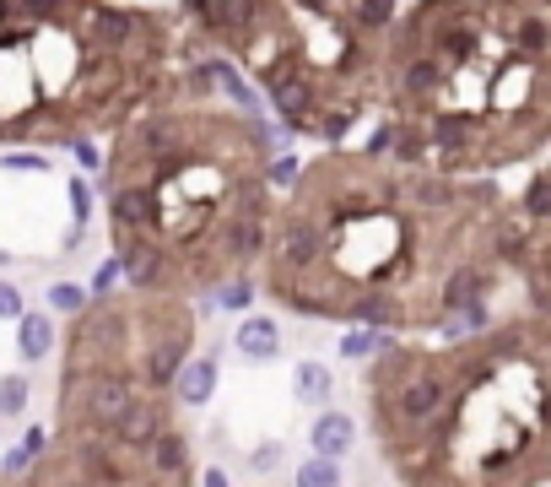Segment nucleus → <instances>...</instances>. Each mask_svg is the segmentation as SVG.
Here are the masks:
<instances>
[{
    "label": "nucleus",
    "mask_w": 551,
    "mask_h": 487,
    "mask_svg": "<svg viewBox=\"0 0 551 487\" xmlns=\"http://www.w3.org/2000/svg\"><path fill=\"white\" fill-rule=\"evenodd\" d=\"M514 228L476 174H443L389 152L298 163L260 249V293L298 320L422 331L487 309Z\"/></svg>",
    "instance_id": "f257e3e1"
},
{
    "label": "nucleus",
    "mask_w": 551,
    "mask_h": 487,
    "mask_svg": "<svg viewBox=\"0 0 551 487\" xmlns=\"http://www.w3.org/2000/svg\"><path fill=\"white\" fill-rule=\"evenodd\" d=\"M276 136L260 114L211 98L206 60L125 120L103 152L109 244L130 287L200 298L249 276L276 212Z\"/></svg>",
    "instance_id": "f03ea898"
},
{
    "label": "nucleus",
    "mask_w": 551,
    "mask_h": 487,
    "mask_svg": "<svg viewBox=\"0 0 551 487\" xmlns=\"http://www.w3.org/2000/svg\"><path fill=\"white\" fill-rule=\"evenodd\" d=\"M368 152L443 174L519 163L551 136V17L530 0H416L395 17Z\"/></svg>",
    "instance_id": "7ed1b4c3"
},
{
    "label": "nucleus",
    "mask_w": 551,
    "mask_h": 487,
    "mask_svg": "<svg viewBox=\"0 0 551 487\" xmlns=\"http://www.w3.org/2000/svg\"><path fill=\"white\" fill-rule=\"evenodd\" d=\"M368 417L400 482L551 477V325H481L368 358Z\"/></svg>",
    "instance_id": "20e7f679"
},
{
    "label": "nucleus",
    "mask_w": 551,
    "mask_h": 487,
    "mask_svg": "<svg viewBox=\"0 0 551 487\" xmlns=\"http://www.w3.org/2000/svg\"><path fill=\"white\" fill-rule=\"evenodd\" d=\"M190 28L136 0H0V147L114 136L190 76Z\"/></svg>",
    "instance_id": "39448f33"
},
{
    "label": "nucleus",
    "mask_w": 551,
    "mask_h": 487,
    "mask_svg": "<svg viewBox=\"0 0 551 487\" xmlns=\"http://www.w3.org/2000/svg\"><path fill=\"white\" fill-rule=\"evenodd\" d=\"M195 352V309L179 293L130 287L87 298L65 325L55 428L33 482H152V444L179 423L173 379Z\"/></svg>",
    "instance_id": "423d86ee"
},
{
    "label": "nucleus",
    "mask_w": 551,
    "mask_h": 487,
    "mask_svg": "<svg viewBox=\"0 0 551 487\" xmlns=\"http://www.w3.org/2000/svg\"><path fill=\"white\" fill-rule=\"evenodd\" d=\"M200 44L233 60L292 136L346 141L379 109L395 0H179Z\"/></svg>",
    "instance_id": "0eeeda50"
},
{
    "label": "nucleus",
    "mask_w": 551,
    "mask_h": 487,
    "mask_svg": "<svg viewBox=\"0 0 551 487\" xmlns=\"http://www.w3.org/2000/svg\"><path fill=\"white\" fill-rule=\"evenodd\" d=\"M190 433L173 423L163 439L152 444V482H195V466H190Z\"/></svg>",
    "instance_id": "6e6552de"
},
{
    "label": "nucleus",
    "mask_w": 551,
    "mask_h": 487,
    "mask_svg": "<svg viewBox=\"0 0 551 487\" xmlns=\"http://www.w3.org/2000/svg\"><path fill=\"white\" fill-rule=\"evenodd\" d=\"M233 347H238V358H249V363H271V358H281V325L271 314H244L238 331H233Z\"/></svg>",
    "instance_id": "1a4fd4ad"
},
{
    "label": "nucleus",
    "mask_w": 551,
    "mask_h": 487,
    "mask_svg": "<svg viewBox=\"0 0 551 487\" xmlns=\"http://www.w3.org/2000/svg\"><path fill=\"white\" fill-rule=\"evenodd\" d=\"M217 352H206V358H184V368H179V379H173V401L179 406H206L211 396H217Z\"/></svg>",
    "instance_id": "9d476101"
},
{
    "label": "nucleus",
    "mask_w": 551,
    "mask_h": 487,
    "mask_svg": "<svg viewBox=\"0 0 551 487\" xmlns=\"http://www.w3.org/2000/svg\"><path fill=\"white\" fill-rule=\"evenodd\" d=\"M308 439H314V455L341 460V455L357 444V423H352L346 412H319V417H314V428H308Z\"/></svg>",
    "instance_id": "9b49d317"
},
{
    "label": "nucleus",
    "mask_w": 551,
    "mask_h": 487,
    "mask_svg": "<svg viewBox=\"0 0 551 487\" xmlns=\"http://www.w3.org/2000/svg\"><path fill=\"white\" fill-rule=\"evenodd\" d=\"M17 352L28 363L49 358V352H55V320H49V314H28V309H22L17 314Z\"/></svg>",
    "instance_id": "f8f14e48"
},
{
    "label": "nucleus",
    "mask_w": 551,
    "mask_h": 487,
    "mask_svg": "<svg viewBox=\"0 0 551 487\" xmlns=\"http://www.w3.org/2000/svg\"><path fill=\"white\" fill-rule=\"evenodd\" d=\"M330 385H335L330 368L314 363V358L292 368V390H298V401H308V406H325V401H330Z\"/></svg>",
    "instance_id": "ddd939ff"
},
{
    "label": "nucleus",
    "mask_w": 551,
    "mask_h": 487,
    "mask_svg": "<svg viewBox=\"0 0 551 487\" xmlns=\"http://www.w3.org/2000/svg\"><path fill=\"white\" fill-rule=\"evenodd\" d=\"M384 347V331H379V325H352V331H346L341 336V358H373V352H379Z\"/></svg>",
    "instance_id": "4468645a"
},
{
    "label": "nucleus",
    "mask_w": 551,
    "mask_h": 487,
    "mask_svg": "<svg viewBox=\"0 0 551 487\" xmlns=\"http://www.w3.org/2000/svg\"><path fill=\"white\" fill-rule=\"evenodd\" d=\"M519 206H524V217H530V222H551V174H535Z\"/></svg>",
    "instance_id": "2eb2a0df"
},
{
    "label": "nucleus",
    "mask_w": 551,
    "mask_h": 487,
    "mask_svg": "<svg viewBox=\"0 0 551 487\" xmlns=\"http://www.w3.org/2000/svg\"><path fill=\"white\" fill-rule=\"evenodd\" d=\"M249 298H254V271L233 276V282H222V287H211V304H222V309H249Z\"/></svg>",
    "instance_id": "dca6fc26"
},
{
    "label": "nucleus",
    "mask_w": 551,
    "mask_h": 487,
    "mask_svg": "<svg viewBox=\"0 0 551 487\" xmlns=\"http://www.w3.org/2000/svg\"><path fill=\"white\" fill-rule=\"evenodd\" d=\"M22 406H28V379L6 374V379H0V417L11 423V417H22Z\"/></svg>",
    "instance_id": "f3484780"
},
{
    "label": "nucleus",
    "mask_w": 551,
    "mask_h": 487,
    "mask_svg": "<svg viewBox=\"0 0 551 487\" xmlns=\"http://www.w3.org/2000/svg\"><path fill=\"white\" fill-rule=\"evenodd\" d=\"M298 482H303V487H330V482H341V460H330V455L308 460V466H298Z\"/></svg>",
    "instance_id": "a211bd4d"
},
{
    "label": "nucleus",
    "mask_w": 551,
    "mask_h": 487,
    "mask_svg": "<svg viewBox=\"0 0 551 487\" xmlns=\"http://www.w3.org/2000/svg\"><path fill=\"white\" fill-rule=\"evenodd\" d=\"M87 298H92V293H87V287H76V282H55V287H49V304H55L60 314H76Z\"/></svg>",
    "instance_id": "6ab92c4d"
},
{
    "label": "nucleus",
    "mask_w": 551,
    "mask_h": 487,
    "mask_svg": "<svg viewBox=\"0 0 551 487\" xmlns=\"http://www.w3.org/2000/svg\"><path fill=\"white\" fill-rule=\"evenodd\" d=\"M87 217H92V190L82 184V174H76V179H71V228L82 233V228H87Z\"/></svg>",
    "instance_id": "aec40b11"
},
{
    "label": "nucleus",
    "mask_w": 551,
    "mask_h": 487,
    "mask_svg": "<svg viewBox=\"0 0 551 487\" xmlns=\"http://www.w3.org/2000/svg\"><path fill=\"white\" fill-rule=\"evenodd\" d=\"M119 282H125V266H119V255H114L109 266L92 276V298H109V293H119Z\"/></svg>",
    "instance_id": "412c9836"
},
{
    "label": "nucleus",
    "mask_w": 551,
    "mask_h": 487,
    "mask_svg": "<svg viewBox=\"0 0 551 487\" xmlns=\"http://www.w3.org/2000/svg\"><path fill=\"white\" fill-rule=\"evenodd\" d=\"M28 466H33V455L17 444V450H6V460H0V477H28Z\"/></svg>",
    "instance_id": "4be33fe9"
},
{
    "label": "nucleus",
    "mask_w": 551,
    "mask_h": 487,
    "mask_svg": "<svg viewBox=\"0 0 551 487\" xmlns=\"http://www.w3.org/2000/svg\"><path fill=\"white\" fill-rule=\"evenodd\" d=\"M22 314V293L11 282H0V320H17Z\"/></svg>",
    "instance_id": "5701e85b"
},
{
    "label": "nucleus",
    "mask_w": 551,
    "mask_h": 487,
    "mask_svg": "<svg viewBox=\"0 0 551 487\" xmlns=\"http://www.w3.org/2000/svg\"><path fill=\"white\" fill-rule=\"evenodd\" d=\"M44 444H49V433H44V428H28V433H22V450H28L33 460L44 455Z\"/></svg>",
    "instance_id": "b1692460"
},
{
    "label": "nucleus",
    "mask_w": 551,
    "mask_h": 487,
    "mask_svg": "<svg viewBox=\"0 0 551 487\" xmlns=\"http://www.w3.org/2000/svg\"><path fill=\"white\" fill-rule=\"evenodd\" d=\"M0 428H6V417H0Z\"/></svg>",
    "instance_id": "393cba45"
}]
</instances>
